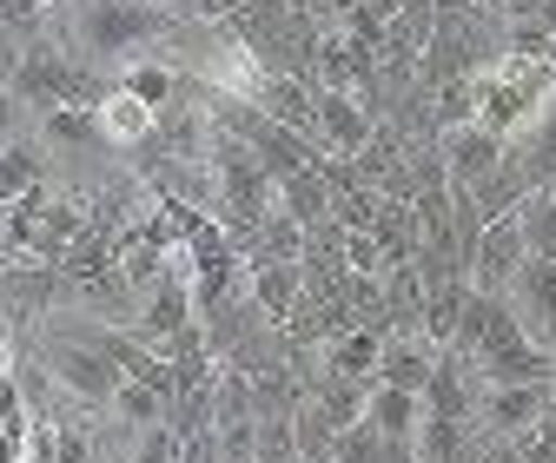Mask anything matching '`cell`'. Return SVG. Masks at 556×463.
<instances>
[{
  "instance_id": "cell-2",
  "label": "cell",
  "mask_w": 556,
  "mask_h": 463,
  "mask_svg": "<svg viewBox=\"0 0 556 463\" xmlns=\"http://www.w3.org/2000/svg\"><path fill=\"white\" fill-rule=\"evenodd\" d=\"M47 371H53V384L66 397H80V404H93V411H113V397L126 384V371L93 338H80V331H66L60 345H47Z\"/></svg>"
},
{
  "instance_id": "cell-8",
  "label": "cell",
  "mask_w": 556,
  "mask_h": 463,
  "mask_svg": "<svg viewBox=\"0 0 556 463\" xmlns=\"http://www.w3.org/2000/svg\"><path fill=\"white\" fill-rule=\"evenodd\" d=\"M444 364V345H431L425 331H397V338L384 345V364H378V384H397V390H417L425 397L431 377Z\"/></svg>"
},
{
  "instance_id": "cell-25",
  "label": "cell",
  "mask_w": 556,
  "mask_h": 463,
  "mask_svg": "<svg viewBox=\"0 0 556 463\" xmlns=\"http://www.w3.org/2000/svg\"><path fill=\"white\" fill-rule=\"evenodd\" d=\"M378 450H384V430H378L371 417L344 424V437H338V463H378Z\"/></svg>"
},
{
  "instance_id": "cell-6",
  "label": "cell",
  "mask_w": 556,
  "mask_h": 463,
  "mask_svg": "<svg viewBox=\"0 0 556 463\" xmlns=\"http://www.w3.org/2000/svg\"><path fill=\"white\" fill-rule=\"evenodd\" d=\"M504 153H510V140H504V132H491L483 119H470V126H451V132H444L451 185H477V179H491V172L504 166Z\"/></svg>"
},
{
  "instance_id": "cell-5",
  "label": "cell",
  "mask_w": 556,
  "mask_h": 463,
  "mask_svg": "<svg viewBox=\"0 0 556 463\" xmlns=\"http://www.w3.org/2000/svg\"><path fill=\"white\" fill-rule=\"evenodd\" d=\"M504 298L517 305V318H523V331H530L536 345H556V258L530 252V265L517 272V285Z\"/></svg>"
},
{
  "instance_id": "cell-16",
  "label": "cell",
  "mask_w": 556,
  "mask_h": 463,
  "mask_svg": "<svg viewBox=\"0 0 556 463\" xmlns=\"http://www.w3.org/2000/svg\"><path fill=\"white\" fill-rule=\"evenodd\" d=\"M365 417H371L384 437L417 443V424H425V397H417V390H397V384H378L371 404H365Z\"/></svg>"
},
{
  "instance_id": "cell-4",
  "label": "cell",
  "mask_w": 556,
  "mask_h": 463,
  "mask_svg": "<svg viewBox=\"0 0 556 463\" xmlns=\"http://www.w3.org/2000/svg\"><path fill=\"white\" fill-rule=\"evenodd\" d=\"M530 265V239H523V219H491L483 226V245H477V265H470V285L477 292H510L517 272Z\"/></svg>"
},
{
  "instance_id": "cell-22",
  "label": "cell",
  "mask_w": 556,
  "mask_h": 463,
  "mask_svg": "<svg viewBox=\"0 0 556 463\" xmlns=\"http://www.w3.org/2000/svg\"><path fill=\"white\" fill-rule=\"evenodd\" d=\"M27 185H40V146L21 140V132H8V153H0V192L21 198Z\"/></svg>"
},
{
  "instance_id": "cell-9",
  "label": "cell",
  "mask_w": 556,
  "mask_h": 463,
  "mask_svg": "<svg viewBox=\"0 0 556 463\" xmlns=\"http://www.w3.org/2000/svg\"><path fill=\"white\" fill-rule=\"evenodd\" d=\"M93 113H100V132H106V146H113V153H139V146H147L153 132H160V106L132 100L126 87H113Z\"/></svg>"
},
{
  "instance_id": "cell-32",
  "label": "cell",
  "mask_w": 556,
  "mask_h": 463,
  "mask_svg": "<svg viewBox=\"0 0 556 463\" xmlns=\"http://www.w3.org/2000/svg\"><path fill=\"white\" fill-rule=\"evenodd\" d=\"M549 358H556V345H549Z\"/></svg>"
},
{
  "instance_id": "cell-17",
  "label": "cell",
  "mask_w": 556,
  "mask_h": 463,
  "mask_svg": "<svg viewBox=\"0 0 556 463\" xmlns=\"http://www.w3.org/2000/svg\"><path fill=\"white\" fill-rule=\"evenodd\" d=\"M119 87L132 100H147V106H173L179 93H192L186 74H179V66H166V60H126L119 66Z\"/></svg>"
},
{
  "instance_id": "cell-24",
  "label": "cell",
  "mask_w": 556,
  "mask_h": 463,
  "mask_svg": "<svg viewBox=\"0 0 556 463\" xmlns=\"http://www.w3.org/2000/svg\"><path fill=\"white\" fill-rule=\"evenodd\" d=\"M126 463H186V437L173 424H147L132 437V456Z\"/></svg>"
},
{
  "instance_id": "cell-3",
  "label": "cell",
  "mask_w": 556,
  "mask_h": 463,
  "mask_svg": "<svg viewBox=\"0 0 556 463\" xmlns=\"http://www.w3.org/2000/svg\"><path fill=\"white\" fill-rule=\"evenodd\" d=\"M371 132H378V113L358 100V93H344V87H318V146L338 153V159H358L371 146Z\"/></svg>"
},
{
  "instance_id": "cell-20",
  "label": "cell",
  "mask_w": 556,
  "mask_h": 463,
  "mask_svg": "<svg viewBox=\"0 0 556 463\" xmlns=\"http://www.w3.org/2000/svg\"><path fill=\"white\" fill-rule=\"evenodd\" d=\"M166 411H173V397H166L160 384H147V377H126V384H119V397H113V417H119V424H132V430L166 424Z\"/></svg>"
},
{
  "instance_id": "cell-21",
  "label": "cell",
  "mask_w": 556,
  "mask_h": 463,
  "mask_svg": "<svg viewBox=\"0 0 556 463\" xmlns=\"http://www.w3.org/2000/svg\"><path fill=\"white\" fill-rule=\"evenodd\" d=\"M470 298H477V285H470V279H457V285L431 292V311H425V338H431V345H451V338H457V324H464Z\"/></svg>"
},
{
  "instance_id": "cell-11",
  "label": "cell",
  "mask_w": 556,
  "mask_h": 463,
  "mask_svg": "<svg viewBox=\"0 0 556 463\" xmlns=\"http://www.w3.org/2000/svg\"><path fill=\"white\" fill-rule=\"evenodd\" d=\"M252 298L278 324H292V311L305 305V258H265V265H252Z\"/></svg>"
},
{
  "instance_id": "cell-12",
  "label": "cell",
  "mask_w": 556,
  "mask_h": 463,
  "mask_svg": "<svg viewBox=\"0 0 556 463\" xmlns=\"http://www.w3.org/2000/svg\"><path fill=\"white\" fill-rule=\"evenodd\" d=\"M278 206H286V213L312 232V226L338 219V185L325 179V166H305V172H292L286 185H278Z\"/></svg>"
},
{
  "instance_id": "cell-7",
  "label": "cell",
  "mask_w": 556,
  "mask_h": 463,
  "mask_svg": "<svg viewBox=\"0 0 556 463\" xmlns=\"http://www.w3.org/2000/svg\"><path fill=\"white\" fill-rule=\"evenodd\" d=\"M549 404H556V384H491V390H483V430L523 437V430L543 424Z\"/></svg>"
},
{
  "instance_id": "cell-29",
  "label": "cell",
  "mask_w": 556,
  "mask_h": 463,
  "mask_svg": "<svg viewBox=\"0 0 556 463\" xmlns=\"http://www.w3.org/2000/svg\"><path fill=\"white\" fill-rule=\"evenodd\" d=\"M186 463H226V450H219V430H199V437H186Z\"/></svg>"
},
{
  "instance_id": "cell-26",
  "label": "cell",
  "mask_w": 556,
  "mask_h": 463,
  "mask_svg": "<svg viewBox=\"0 0 556 463\" xmlns=\"http://www.w3.org/2000/svg\"><path fill=\"white\" fill-rule=\"evenodd\" d=\"M344 265H352V272H391V265H384V245H378V232H352V226H344Z\"/></svg>"
},
{
  "instance_id": "cell-13",
  "label": "cell",
  "mask_w": 556,
  "mask_h": 463,
  "mask_svg": "<svg viewBox=\"0 0 556 463\" xmlns=\"http://www.w3.org/2000/svg\"><path fill=\"white\" fill-rule=\"evenodd\" d=\"M384 305H391V338L397 331H425V311H431V285L417 265H391L384 272Z\"/></svg>"
},
{
  "instance_id": "cell-1",
  "label": "cell",
  "mask_w": 556,
  "mask_h": 463,
  "mask_svg": "<svg viewBox=\"0 0 556 463\" xmlns=\"http://www.w3.org/2000/svg\"><path fill=\"white\" fill-rule=\"evenodd\" d=\"M179 14L160 8V0H74L66 8V34H74L80 60L87 66H106L113 60H153V47L179 40Z\"/></svg>"
},
{
  "instance_id": "cell-14",
  "label": "cell",
  "mask_w": 556,
  "mask_h": 463,
  "mask_svg": "<svg viewBox=\"0 0 556 463\" xmlns=\"http://www.w3.org/2000/svg\"><path fill=\"white\" fill-rule=\"evenodd\" d=\"M470 192H477V213H483V219H510V213L523 206V198H530L536 185H530L523 159H517V153H504V166H497L491 179H477Z\"/></svg>"
},
{
  "instance_id": "cell-30",
  "label": "cell",
  "mask_w": 556,
  "mask_h": 463,
  "mask_svg": "<svg viewBox=\"0 0 556 463\" xmlns=\"http://www.w3.org/2000/svg\"><path fill=\"white\" fill-rule=\"evenodd\" d=\"M504 21H556V0H504Z\"/></svg>"
},
{
  "instance_id": "cell-10",
  "label": "cell",
  "mask_w": 556,
  "mask_h": 463,
  "mask_svg": "<svg viewBox=\"0 0 556 463\" xmlns=\"http://www.w3.org/2000/svg\"><path fill=\"white\" fill-rule=\"evenodd\" d=\"M252 100H258L271 119H286V126H299V132H312V140H318V87H305V80H292V74H258Z\"/></svg>"
},
{
  "instance_id": "cell-15",
  "label": "cell",
  "mask_w": 556,
  "mask_h": 463,
  "mask_svg": "<svg viewBox=\"0 0 556 463\" xmlns=\"http://www.w3.org/2000/svg\"><path fill=\"white\" fill-rule=\"evenodd\" d=\"M510 153L523 159L530 185H556V106H543L523 132H510Z\"/></svg>"
},
{
  "instance_id": "cell-28",
  "label": "cell",
  "mask_w": 556,
  "mask_h": 463,
  "mask_svg": "<svg viewBox=\"0 0 556 463\" xmlns=\"http://www.w3.org/2000/svg\"><path fill=\"white\" fill-rule=\"evenodd\" d=\"M477 463H523V443L510 430H483V456Z\"/></svg>"
},
{
  "instance_id": "cell-19",
  "label": "cell",
  "mask_w": 556,
  "mask_h": 463,
  "mask_svg": "<svg viewBox=\"0 0 556 463\" xmlns=\"http://www.w3.org/2000/svg\"><path fill=\"white\" fill-rule=\"evenodd\" d=\"M510 66H556V21H504Z\"/></svg>"
},
{
  "instance_id": "cell-31",
  "label": "cell",
  "mask_w": 556,
  "mask_h": 463,
  "mask_svg": "<svg viewBox=\"0 0 556 463\" xmlns=\"http://www.w3.org/2000/svg\"><path fill=\"white\" fill-rule=\"evenodd\" d=\"M40 14H47V0H8V27H14V34H21V27H34Z\"/></svg>"
},
{
  "instance_id": "cell-18",
  "label": "cell",
  "mask_w": 556,
  "mask_h": 463,
  "mask_svg": "<svg viewBox=\"0 0 556 463\" xmlns=\"http://www.w3.org/2000/svg\"><path fill=\"white\" fill-rule=\"evenodd\" d=\"M384 331H371V324H352L344 338H331L325 345V364L331 371H352V377H378V364H384Z\"/></svg>"
},
{
  "instance_id": "cell-23",
  "label": "cell",
  "mask_w": 556,
  "mask_h": 463,
  "mask_svg": "<svg viewBox=\"0 0 556 463\" xmlns=\"http://www.w3.org/2000/svg\"><path fill=\"white\" fill-rule=\"evenodd\" d=\"M252 456H258V463H305V450H299V417H258Z\"/></svg>"
},
{
  "instance_id": "cell-27",
  "label": "cell",
  "mask_w": 556,
  "mask_h": 463,
  "mask_svg": "<svg viewBox=\"0 0 556 463\" xmlns=\"http://www.w3.org/2000/svg\"><path fill=\"white\" fill-rule=\"evenodd\" d=\"M53 463H93V424L66 417V424H60V456H53Z\"/></svg>"
}]
</instances>
